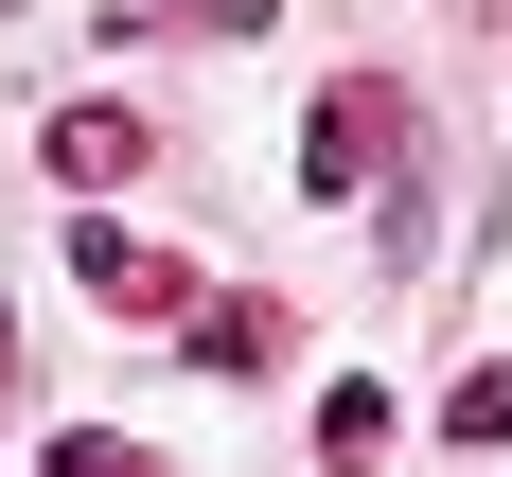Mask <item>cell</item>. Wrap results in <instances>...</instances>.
<instances>
[{
	"label": "cell",
	"mask_w": 512,
	"mask_h": 477,
	"mask_svg": "<svg viewBox=\"0 0 512 477\" xmlns=\"http://www.w3.org/2000/svg\"><path fill=\"white\" fill-rule=\"evenodd\" d=\"M442 442H460V460H477V442H512V371H495V354L442 389Z\"/></svg>",
	"instance_id": "obj_6"
},
{
	"label": "cell",
	"mask_w": 512,
	"mask_h": 477,
	"mask_svg": "<svg viewBox=\"0 0 512 477\" xmlns=\"http://www.w3.org/2000/svg\"><path fill=\"white\" fill-rule=\"evenodd\" d=\"M283 336H301L283 301H195L177 318V354H212V371H283Z\"/></svg>",
	"instance_id": "obj_4"
},
{
	"label": "cell",
	"mask_w": 512,
	"mask_h": 477,
	"mask_svg": "<svg viewBox=\"0 0 512 477\" xmlns=\"http://www.w3.org/2000/svg\"><path fill=\"white\" fill-rule=\"evenodd\" d=\"M389 159H407V89H389V71H354V89L301 124V177H318V195H371Z\"/></svg>",
	"instance_id": "obj_1"
},
{
	"label": "cell",
	"mask_w": 512,
	"mask_h": 477,
	"mask_svg": "<svg viewBox=\"0 0 512 477\" xmlns=\"http://www.w3.org/2000/svg\"><path fill=\"white\" fill-rule=\"evenodd\" d=\"M36 477H159V460H142V442H124V424H71V442H53Z\"/></svg>",
	"instance_id": "obj_7"
},
{
	"label": "cell",
	"mask_w": 512,
	"mask_h": 477,
	"mask_svg": "<svg viewBox=\"0 0 512 477\" xmlns=\"http://www.w3.org/2000/svg\"><path fill=\"white\" fill-rule=\"evenodd\" d=\"M0 389H18V318H0Z\"/></svg>",
	"instance_id": "obj_8"
},
{
	"label": "cell",
	"mask_w": 512,
	"mask_h": 477,
	"mask_svg": "<svg viewBox=\"0 0 512 477\" xmlns=\"http://www.w3.org/2000/svg\"><path fill=\"white\" fill-rule=\"evenodd\" d=\"M71 283H89V301H124V318H195V265L142 248V230H71Z\"/></svg>",
	"instance_id": "obj_2"
},
{
	"label": "cell",
	"mask_w": 512,
	"mask_h": 477,
	"mask_svg": "<svg viewBox=\"0 0 512 477\" xmlns=\"http://www.w3.org/2000/svg\"><path fill=\"white\" fill-rule=\"evenodd\" d=\"M53 177H71V195L142 177V106H53Z\"/></svg>",
	"instance_id": "obj_3"
},
{
	"label": "cell",
	"mask_w": 512,
	"mask_h": 477,
	"mask_svg": "<svg viewBox=\"0 0 512 477\" xmlns=\"http://www.w3.org/2000/svg\"><path fill=\"white\" fill-rule=\"evenodd\" d=\"M318 460H336V477L389 460V389H354V371H336V389H318Z\"/></svg>",
	"instance_id": "obj_5"
}]
</instances>
